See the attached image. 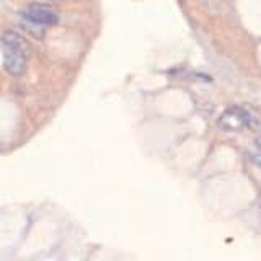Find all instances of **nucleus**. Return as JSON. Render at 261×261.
<instances>
[{
	"label": "nucleus",
	"instance_id": "4",
	"mask_svg": "<svg viewBox=\"0 0 261 261\" xmlns=\"http://www.w3.org/2000/svg\"><path fill=\"white\" fill-rule=\"evenodd\" d=\"M251 159H253V162L256 163V165L261 167V155H251Z\"/></svg>",
	"mask_w": 261,
	"mask_h": 261
},
{
	"label": "nucleus",
	"instance_id": "3",
	"mask_svg": "<svg viewBox=\"0 0 261 261\" xmlns=\"http://www.w3.org/2000/svg\"><path fill=\"white\" fill-rule=\"evenodd\" d=\"M250 114L243 108H228L219 116L217 126L227 133H239L250 124Z\"/></svg>",
	"mask_w": 261,
	"mask_h": 261
},
{
	"label": "nucleus",
	"instance_id": "6",
	"mask_svg": "<svg viewBox=\"0 0 261 261\" xmlns=\"http://www.w3.org/2000/svg\"><path fill=\"white\" fill-rule=\"evenodd\" d=\"M53 2H59V0H53Z\"/></svg>",
	"mask_w": 261,
	"mask_h": 261
},
{
	"label": "nucleus",
	"instance_id": "2",
	"mask_svg": "<svg viewBox=\"0 0 261 261\" xmlns=\"http://www.w3.org/2000/svg\"><path fill=\"white\" fill-rule=\"evenodd\" d=\"M21 16L27 21L41 24V27H54L59 21V13L53 7L44 4H31L21 10Z\"/></svg>",
	"mask_w": 261,
	"mask_h": 261
},
{
	"label": "nucleus",
	"instance_id": "1",
	"mask_svg": "<svg viewBox=\"0 0 261 261\" xmlns=\"http://www.w3.org/2000/svg\"><path fill=\"white\" fill-rule=\"evenodd\" d=\"M4 47V65L5 70L13 77H20L27 70V61L31 53L28 41L16 31H5L0 38Z\"/></svg>",
	"mask_w": 261,
	"mask_h": 261
},
{
	"label": "nucleus",
	"instance_id": "5",
	"mask_svg": "<svg viewBox=\"0 0 261 261\" xmlns=\"http://www.w3.org/2000/svg\"><path fill=\"white\" fill-rule=\"evenodd\" d=\"M255 144H256V147H258V149L261 150V136H259V137L256 139V141H255Z\"/></svg>",
	"mask_w": 261,
	"mask_h": 261
}]
</instances>
